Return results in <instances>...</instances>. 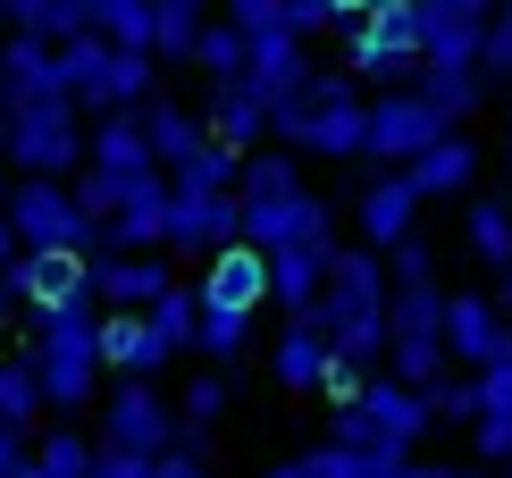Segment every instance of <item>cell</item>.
Listing matches in <instances>:
<instances>
[{
    "label": "cell",
    "mask_w": 512,
    "mask_h": 478,
    "mask_svg": "<svg viewBox=\"0 0 512 478\" xmlns=\"http://www.w3.org/2000/svg\"><path fill=\"white\" fill-rule=\"evenodd\" d=\"M34 319V369H42V395H51V411H76L93 403L101 386V294L68 302V311H26Z\"/></svg>",
    "instance_id": "cell-2"
},
{
    "label": "cell",
    "mask_w": 512,
    "mask_h": 478,
    "mask_svg": "<svg viewBox=\"0 0 512 478\" xmlns=\"http://www.w3.org/2000/svg\"><path fill=\"white\" fill-rule=\"evenodd\" d=\"M236 193H244V210H261V202H294V193H303V168H294V151H252Z\"/></svg>",
    "instance_id": "cell-33"
},
{
    "label": "cell",
    "mask_w": 512,
    "mask_h": 478,
    "mask_svg": "<svg viewBox=\"0 0 512 478\" xmlns=\"http://www.w3.org/2000/svg\"><path fill=\"white\" fill-rule=\"evenodd\" d=\"M311 76H319V68H311L303 34H261V42H252V84L269 93V110H277V101H294Z\"/></svg>",
    "instance_id": "cell-27"
},
{
    "label": "cell",
    "mask_w": 512,
    "mask_h": 478,
    "mask_svg": "<svg viewBox=\"0 0 512 478\" xmlns=\"http://www.w3.org/2000/svg\"><path fill=\"white\" fill-rule=\"evenodd\" d=\"M9 219H17V235H26V252H110V227L101 219H84V202H76V185L68 177H17V193H9Z\"/></svg>",
    "instance_id": "cell-7"
},
{
    "label": "cell",
    "mask_w": 512,
    "mask_h": 478,
    "mask_svg": "<svg viewBox=\"0 0 512 478\" xmlns=\"http://www.w3.org/2000/svg\"><path fill=\"white\" fill-rule=\"evenodd\" d=\"M387 478H454L445 462H403V470H387Z\"/></svg>",
    "instance_id": "cell-52"
},
{
    "label": "cell",
    "mask_w": 512,
    "mask_h": 478,
    "mask_svg": "<svg viewBox=\"0 0 512 478\" xmlns=\"http://www.w3.org/2000/svg\"><path fill=\"white\" fill-rule=\"evenodd\" d=\"M504 478H512V470H504Z\"/></svg>",
    "instance_id": "cell-60"
},
{
    "label": "cell",
    "mask_w": 512,
    "mask_h": 478,
    "mask_svg": "<svg viewBox=\"0 0 512 478\" xmlns=\"http://www.w3.org/2000/svg\"><path fill=\"white\" fill-rule=\"evenodd\" d=\"M26 470H34V428L0 420V478H26Z\"/></svg>",
    "instance_id": "cell-48"
},
{
    "label": "cell",
    "mask_w": 512,
    "mask_h": 478,
    "mask_svg": "<svg viewBox=\"0 0 512 478\" xmlns=\"http://www.w3.org/2000/svg\"><path fill=\"white\" fill-rule=\"evenodd\" d=\"M429 420H437V411H429V395H420V386H403V378H370L353 411H336L328 437H336V445H353V453H370L378 470H403Z\"/></svg>",
    "instance_id": "cell-4"
},
{
    "label": "cell",
    "mask_w": 512,
    "mask_h": 478,
    "mask_svg": "<svg viewBox=\"0 0 512 478\" xmlns=\"http://www.w3.org/2000/svg\"><path fill=\"white\" fill-rule=\"evenodd\" d=\"M152 328L177 344V353H194V344H202V286H168L152 302Z\"/></svg>",
    "instance_id": "cell-37"
},
{
    "label": "cell",
    "mask_w": 512,
    "mask_h": 478,
    "mask_svg": "<svg viewBox=\"0 0 512 478\" xmlns=\"http://www.w3.org/2000/svg\"><path fill=\"white\" fill-rule=\"evenodd\" d=\"M42 411H51V395H42L34 353H9V361H0V420H9V428H34Z\"/></svg>",
    "instance_id": "cell-31"
},
{
    "label": "cell",
    "mask_w": 512,
    "mask_h": 478,
    "mask_svg": "<svg viewBox=\"0 0 512 478\" xmlns=\"http://www.w3.org/2000/svg\"><path fill=\"white\" fill-rule=\"evenodd\" d=\"M429 411H437V420H462V428H471V420H479V378H445V386H429Z\"/></svg>",
    "instance_id": "cell-46"
},
{
    "label": "cell",
    "mask_w": 512,
    "mask_h": 478,
    "mask_svg": "<svg viewBox=\"0 0 512 478\" xmlns=\"http://www.w3.org/2000/svg\"><path fill=\"white\" fill-rule=\"evenodd\" d=\"M471 453L496 462V470H512V411H479L471 420Z\"/></svg>",
    "instance_id": "cell-43"
},
{
    "label": "cell",
    "mask_w": 512,
    "mask_h": 478,
    "mask_svg": "<svg viewBox=\"0 0 512 478\" xmlns=\"http://www.w3.org/2000/svg\"><path fill=\"white\" fill-rule=\"evenodd\" d=\"M403 177L420 185V202H471V177H479V135L471 126H454L437 151H420Z\"/></svg>",
    "instance_id": "cell-22"
},
{
    "label": "cell",
    "mask_w": 512,
    "mask_h": 478,
    "mask_svg": "<svg viewBox=\"0 0 512 478\" xmlns=\"http://www.w3.org/2000/svg\"><path fill=\"white\" fill-rule=\"evenodd\" d=\"M0 160H9V101H0Z\"/></svg>",
    "instance_id": "cell-56"
},
{
    "label": "cell",
    "mask_w": 512,
    "mask_h": 478,
    "mask_svg": "<svg viewBox=\"0 0 512 478\" xmlns=\"http://www.w3.org/2000/svg\"><path fill=\"white\" fill-rule=\"evenodd\" d=\"M93 168H118V177H152V135H143V110H101L93 118Z\"/></svg>",
    "instance_id": "cell-26"
},
{
    "label": "cell",
    "mask_w": 512,
    "mask_h": 478,
    "mask_svg": "<svg viewBox=\"0 0 512 478\" xmlns=\"http://www.w3.org/2000/svg\"><path fill=\"white\" fill-rule=\"evenodd\" d=\"M328 269H336V244H277L269 252V302L286 319H303L319 302V286H328Z\"/></svg>",
    "instance_id": "cell-21"
},
{
    "label": "cell",
    "mask_w": 512,
    "mask_h": 478,
    "mask_svg": "<svg viewBox=\"0 0 512 478\" xmlns=\"http://www.w3.org/2000/svg\"><path fill=\"white\" fill-rule=\"evenodd\" d=\"M210 26H219V17H210V0H160V26H152V51H160V59H194Z\"/></svg>",
    "instance_id": "cell-30"
},
{
    "label": "cell",
    "mask_w": 512,
    "mask_h": 478,
    "mask_svg": "<svg viewBox=\"0 0 512 478\" xmlns=\"http://www.w3.org/2000/svg\"><path fill=\"white\" fill-rule=\"evenodd\" d=\"M269 478H311V470H303V462H277V470H269Z\"/></svg>",
    "instance_id": "cell-54"
},
{
    "label": "cell",
    "mask_w": 512,
    "mask_h": 478,
    "mask_svg": "<svg viewBox=\"0 0 512 478\" xmlns=\"http://www.w3.org/2000/svg\"><path fill=\"white\" fill-rule=\"evenodd\" d=\"M168 185H177V193H236V185H244V151H227L219 135H210V143H202Z\"/></svg>",
    "instance_id": "cell-34"
},
{
    "label": "cell",
    "mask_w": 512,
    "mask_h": 478,
    "mask_svg": "<svg viewBox=\"0 0 512 478\" xmlns=\"http://www.w3.org/2000/svg\"><path fill=\"white\" fill-rule=\"evenodd\" d=\"M227 17H236L252 42H261V34H294L286 26V0H227Z\"/></svg>",
    "instance_id": "cell-47"
},
{
    "label": "cell",
    "mask_w": 512,
    "mask_h": 478,
    "mask_svg": "<svg viewBox=\"0 0 512 478\" xmlns=\"http://www.w3.org/2000/svg\"><path fill=\"white\" fill-rule=\"evenodd\" d=\"M143 135H152V160L177 177V168L210 143V118L194 110V101H143Z\"/></svg>",
    "instance_id": "cell-25"
},
{
    "label": "cell",
    "mask_w": 512,
    "mask_h": 478,
    "mask_svg": "<svg viewBox=\"0 0 512 478\" xmlns=\"http://www.w3.org/2000/svg\"><path fill=\"white\" fill-rule=\"evenodd\" d=\"M168 286H177V277H168V252H101L93 260L101 311H152Z\"/></svg>",
    "instance_id": "cell-18"
},
{
    "label": "cell",
    "mask_w": 512,
    "mask_h": 478,
    "mask_svg": "<svg viewBox=\"0 0 512 478\" xmlns=\"http://www.w3.org/2000/svg\"><path fill=\"white\" fill-rule=\"evenodd\" d=\"M420 93H429L454 126H471L487 110V68H437V59H429V68H420Z\"/></svg>",
    "instance_id": "cell-28"
},
{
    "label": "cell",
    "mask_w": 512,
    "mask_h": 478,
    "mask_svg": "<svg viewBox=\"0 0 512 478\" xmlns=\"http://www.w3.org/2000/svg\"><path fill=\"white\" fill-rule=\"evenodd\" d=\"M319 9H328L336 26H353V17H370V0H319Z\"/></svg>",
    "instance_id": "cell-51"
},
{
    "label": "cell",
    "mask_w": 512,
    "mask_h": 478,
    "mask_svg": "<svg viewBox=\"0 0 512 478\" xmlns=\"http://www.w3.org/2000/svg\"><path fill=\"white\" fill-rule=\"evenodd\" d=\"M9 168L17 177H76V168H93V135H84L76 101H26V110H9Z\"/></svg>",
    "instance_id": "cell-8"
},
{
    "label": "cell",
    "mask_w": 512,
    "mask_h": 478,
    "mask_svg": "<svg viewBox=\"0 0 512 478\" xmlns=\"http://www.w3.org/2000/svg\"><path fill=\"white\" fill-rule=\"evenodd\" d=\"M194 68H202L210 84H236V76H252V34L236 26V17H219V26L202 34V51H194Z\"/></svg>",
    "instance_id": "cell-35"
},
{
    "label": "cell",
    "mask_w": 512,
    "mask_h": 478,
    "mask_svg": "<svg viewBox=\"0 0 512 478\" xmlns=\"http://www.w3.org/2000/svg\"><path fill=\"white\" fill-rule=\"evenodd\" d=\"M17 34H51V42H76L93 34V0H9Z\"/></svg>",
    "instance_id": "cell-32"
},
{
    "label": "cell",
    "mask_w": 512,
    "mask_h": 478,
    "mask_svg": "<svg viewBox=\"0 0 512 478\" xmlns=\"http://www.w3.org/2000/svg\"><path fill=\"white\" fill-rule=\"evenodd\" d=\"M0 34H17V17H9V0H0Z\"/></svg>",
    "instance_id": "cell-57"
},
{
    "label": "cell",
    "mask_w": 512,
    "mask_h": 478,
    "mask_svg": "<svg viewBox=\"0 0 512 478\" xmlns=\"http://www.w3.org/2000/svg\"><path fill=\"white\" fill-rule=\"evenodd\" d=\"M168 361H177V344L152 328V311H110L101 319V369H118V378H160Z\"/></svg>",
    "instance_id": "cell-19"
},
{
    "label": "cell",
    "mask_w": 512,
    "mask_h": 478,
    "mask_svg": "<svg viewBox=\"0 0 512 478\" xmlns=\"http://www.w3.org/2000/svg\"><path fill=\"white\" fill-rule=\"evenodd\" d=\"M277 143L294 151H328V160H353V151H370V101H361L353 76H311L294 101H277L269 118Z\"/></svg>",
    "instance_id": "cell-3"
},
{
    "label": "cell",
    "mask_w": 512,
    "mask_h": 478,
    "mask_svg": "<svg viewBox=\"0 0 512 478\" xmlns=\"http://www.w3.org/2000/svg\"><path fill=\"white\" fill-rule=\"evenodd\" d=\"M26 478H51V470H42V462H34V470H26Z\"/></svg>",
    "instance_id": "cell-58"
},
{
    "label": "cell",
    "mask_w": 512,
    "mask_h": 478,
    "mask_svg": "<svg viewBox=\"0 0 512 478\" xmlns=\"http://www.w3.org/2000/svg\"><path fill=\"white\" fill-rule=\"evenodd\" d=\"M487 84H512V0H496V17H487V51H479Z\"/></svg>",
    "instance_id": "cell-42"
},
{
    "label": "cell",
    "mask_w": 512,
    "mask_h": 478,
    "mask_svg": "<svg viewBox=\"0 0 512 478\" xmlns=\"http://www.w3.org/2000/svg\"><path fill=\"white\" fill-rule=\"evenodd\" d=\"M496 302H504V311H512V269H504V277H496Z\"/></svg>",
    "instance_id": "cell-55"
},
{
    "label": "cell",
    "mask_w": 512,
    "mask_h": 478,
    "mask_svg": "<svg viewBox=\"0 0 512 478\" xmlns=\"http://www.w3.org/2000/svg\"><path fill=\"white\" fill-rule=\"evenodd\" d=\"M328 369H336V344L311 328V319H286V336H277V361H269V378L277 386H294V395H319L328 386Z\"/></svg>",
    "instance_id": "cell-24"
},
{
    "label": "cell",
    "mask_w": 512,
    "mask_h": 478,
    "mask_svg": "<svg viewBox=\"0 0 512 478\" xmlns=\"http://www.w3.org/2000/svg\"><path fill=\"white\" fill-rule=\"evenodd\" d=\"M177 437H185V411H168L152 378H118V386H110V411H101V445H126V453H152V462H160Z\"/></svg>",
    "instance_id": "cell-10"
},
{
    "label": "cell",
    "mask_w": 512,
    "mask_h": 478,
    "mask_svg": "<svg viewBox=\"0 0 512 478\" xmlns=\"http://www.w3.org/2000/svg\"><path fill=\"white\" fill-rule=\"evenodd\" d=\"M387 361L403 386H445V361H454V344H445V286L437 277H395V311H387Z\"/></svg>",
    "instance_id": "cell-5"
},
{
    "label": "cell",
    "mask_w": 512,
    "mask_h": 478,
    "mask_svg": "<svg viewBox=\"0 0 512 478\" xmlns=\"http://www.w3.org/2000/svg\"><path fill=\"white\" fill-rule=\"evenodd\" d=\"M0 101H9V110H26V101H68L51 34H9L0 42Z\"/></svg>",
    "instance_id": "cell-16"
},
{
    "label": "cell",
    "mask_w": 512,
    "mask_h": 478,
    "mask_svg": "<svg viewBox=\"0 0 512 478\" xmlns=\"http://www.w3.org/2000/svg\"><path fill=\"white\" fill-rule=\"evenodd\" d=\"M160 0H93V34H110L118 51H152Z\"/></svg>",
    "instance_id": "cell-36"
},
{
    "label": "cell",
    "mask_w": 512,
    "mask_h": 478,
    "mask_svg": "<svg viewBox=\"0 0 512 478\" xmlns=\"http://www.w3.org/2000/svg\"><path fill=\"white\" fill-rule=\"evenodd\" d=\"M93 478H152V453H126V445H101V453H93Z\"/></svg>",
    "instance_id": "cell-49"
},
{
    "label": "cell",
    "mask_w": 512,
    "mask_h": 478,
    "mask_svg": "<svg viewBox=\"0 0 512 478\" xmlns=\"http://www.w3.org/2000/svg\"><path fill=\"white\" fill-rule=\"evenodd\" d=\"M462 244H471V260H487V269H512V202H462Z\"/></svg>",
    "instance_id": "cell-29"
},
{
    "label": "cell",
    "mask_w": 512,
    "mask_h": 478,
    "mask_svg": "<svg viewBox=\"0 0 512 478\" xmlns=\"http://www.w3.org/2000/svg\"><path fill=\"white\" fill-rule=\"evenodd\" d=\"M445 135H454V118H445L420 84L370 93V160H378V168H412L420 151H437Z\"/></svg>",
    "instance_id": "cell-9"
},
{
    "label": "cell",
    "mask_w": 512,
    "mask_h": 478,
    "mask_svg": "<svg viewBox=\"0 0 512 478\" xmlns=\"http://www.w3.org/2000/svg\"><path fill=\"white\" fill-rule=\"evenodd\" d=\"M202 311H269V252L261 244H227L219 260H202Z\"/></svg>",
    "instance_id": "cell-15"
},
{
    "label": "cell",
    "mask_w": 512,
    "mask_h": 478,
    "mask_svg": "<svg viewBox=\"0 0 512 478\" xmlns=\"http://www.w3.org/2000/svg\"><path fill=\"white\" fill-rule=\"evenodd\" d=\"M59 76H68V101H76V110H110L118 42H110V34H76V42H59Z\"/></svg>",
    "instance_id": "cell-23"
},
{
    "label": "cell",
    "mask_w": 512,
    "mask_h": 478,
    "mask_svg": "<svg viewBox=\"0 0 512 478\" xmlns=\"http://www.w3.org/2000/svg\"><path fill=\"white\" fill-rule=\"evenodd\" d=\"M68 185H76L84 219H101V227H110L118 210H126V193H135V177H118V168H84V177H68Z\"/></svg>",
    "instance_id": "cell-39"
},
{
    "label": "cell",
    "mask_w": 512,
    "mask_h": 478,
    "mask_svg": "<svg viewBox=\"0 0 512 478\" xmlns=\"http://www.w3.org/2000/svg\"><path fill=\"white\" fill-rule=\"evenodd\" d=\"M202 118H210V135H219L227 151H244V160H252V151H261V135H269V93H261V84H252V76H236V84H210V101H202Z\"/></svg>",
    "instance_id": "cell-20"
},
{
    "label": "cell",
    "mask_w": 512,
    "mask_h": 478,
    "mask_svg": "<svg viewBox=\"0 0 512 478\" xmlns=\"http://www.w3.org/2000/svg\"><path fill=\"white\" fill-rule=\"evenodd\" d=\"M445 344H454V361L462 369H496L512 361V319H504V302L496 294H445Z\"/></svg>",
    "instance_id": "cell-13"
},
{
    "label": "cell",
    "mask_w": 512,
    "mask_h": 478,
    "mask_svg": "<svg viewBox=\"0 0 512 478\" xmlns=\"http://www.w3.org/2000/svg\"><path fill=\"white\" fill-rule=\"evenodd\" d=\"M454 478H471V470H454Z\"/></svg>",
    "instance_id": "cell-59"
},
{
    "label": "cell",
    "mask_w": 512,
    "mask_h": 478,
    "mask_svg": "<svg viewBox=\"0 0 512 478\" xmlns=\"http://www.w3.org/2000/svg\"><path fill=\"white\" fill-rule=\"evenodd\" d=\"M244 244V193H177L168 202V252L177 260H219Z\"/></svg>",
    "instance_id": "cell-11"
},
{
    "label": "cell",
    "mask_w": 512,
    "mask_h": 478,
    "mask_svg": "<svg viewBox=\"0 0 512 478\" xmlns=\"http://www.w3.org/2000/svg\"><path fill=\"white\" fill-rule=\"evenodd\" d=\"M387 311H395V269H387V252L345 244V252H336V269H328V286H319V302H311L303 319L336 344V361L378 369V361H387Z\"/></svg>",
    "instance_id": "cell-1"
},
{
    "label": "cell",
    "mask_w": 512,
    "mask_h": 478,
    "mask_svg": "<svg viewBox=\"0 0 512 478\" xmlns=\"http://www.w3.org/2000/svg\"><path fill=\"white\" fill-rule=\"evenodd\" d=\"M429 68V42H420V0H370V17L345 26V76H370V84H420Z\"/></svg>",
    "instance_id": "cell-6"
},
{
    "label": "cell",
    "mask_w": 512,
    "mask_h": 478,
    "mask_svg": "<svg viewBox=\"0 0 512 478\" xmlns=\"http://www.w3.org/2000/svg\"><path fill=\"white\" fill-rule=\"evenodd\" d=\"M177 411H185V428H210V420H219V411H227V378H185Z\"/></svg>",
    "instance_id": "cell-44"
},
{
    "label": "cell",
    "mask_w": 512,
    "mask_h": 478,
    "mask_svg": "<svg viewBox=\"0 0 512 478\" xmlns=\"http://www.w3.org/2000/svg\"><path fill=\"white\" fill-rule=\"evenodd\" d=\"M17 260H26V235H17V219H9V210H0V277H9Z\"/></svg>",
    "instance_id": "cell-50"
},
{
    "label": "cell",
    "mask_w": 512,
    "mask_h": 478,
    "mask_svg": "<svg viewBox=\"0 0 512 478\" xmlns=\"http://www.w3.org/2000/svg\"><path fill=\"white\" fill-rule=\"evenodd\" d=\"M244 336H252V319H236V311H202V344H194V353H202V361H236Z\"/></svg>",
    "instance_id": "cell-41"
},
{
    "label": "cell",
    "mask_w": 512,
    "mask_h": 478,
    "mask_svg": "<svg viewBox=\"0 0 512 478\" xmlns=\"http://www.w3.org/2000/svg\"><path fill=\"white\" fill-rule=\"evenodd\" d=\"M353 219H361V235H370V252H395V244H412V227H420V185L403 177V168H378V177L361 185Z\"/></svg>",
    "instance_id": "cell-17"
},
{
    "label": "cell",
    "mask_w": 512,
    "mask_h": 478,
    "mask_svg": "<svg viewBox=\"0 0 512 478\" xmlns=\"http://www.w3.org/2000/svg\"><path fill=\"white\" fill-rule=\"evenodd\" d=\"M487 17H496V0H420V42H429V59L437 68H479Z\"/></svg>",
    "instance_id": "cell-14"
},
{
    "label": "cell",
    "mask_w": 512,
    "mask_h": 478,
    "mask_svg": "<svg viewBox=\"0 0 512 478\" xmlns=\"http://www.w3.org/2000/svg\"><path fill=\"white\" fill-rule=\"evenodd\" d=\"M303 470H311V478H387L370 453H353V445H336V437H328V445H311V453H303Z\"/></svg>",
    "instance_id": "cell-40"
},
{
    "label": "cell",
    "mask_w": 512,
    "mask_h": 478,
    "mask_svg": "<svg viewBox=\"0 0 512 478\" xmlns=\"http://www.w3.org/2000/svg\"><path fill=\"white\" fill-rule=\"evenodd\" d=\"M152 478H210V453H202V428H185L177 445L152 462Z\"/></svg>",
    "instance_id": "cell-45"
},
{
    "label": "cell",
    "mask_w": 512,
    "mask_h": 478,
    "mask_svg": "<svg viewBox=\"0 0 512 478\" xmlns=\"http://www.w3.org/2000/svg\"><path fill=\"white\" fill-rule=\"evenodd\" d=\"M0 361H9V286H0Z\"/></svg>",
    "instance_id": "cell-53"
},
{
    "label": "cell",
    "mask_w": 512,
    "mask_h": 478,
    "mask_svg": "<svg viewBox=\"0 0 512 478\" xmlns=\"http://www.w3.org/2000/svg\"><path fill=\"white\" fill-rule=\"evenodd\" d=\"M93 453H101V445H84L68 420H59V428H42V437H34V462L51 470V478H93Z\"/></svg>",
    "instance_id": "cell-38"
},
{
    "label": "cell",
    "mask_w": 512,
    "mask_h": 478,
    "mask_svg": "<svg viewBox=\"0 0 512 478\" xmlns=\"http://www.w3.org/2000/svg\"><path fill=\"white\" fill-rule=\"evenodd\" d=\"M0 286H9V302H26V311H68V302L93 294V252H68V244L59 252H26Z\"/></svg>",
    "instance_id": "cell-12"
}]
</instances>
